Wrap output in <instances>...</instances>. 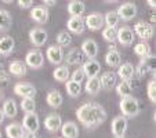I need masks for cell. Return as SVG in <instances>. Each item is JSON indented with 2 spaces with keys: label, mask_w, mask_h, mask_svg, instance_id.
Listing matches in <instances>:
<instances>
[{
  "label": "cell",
  "mask_w": 156,
  "mask_h": 138,
  "mask_svg": "<svg viewBox=\"0 0 156 138\" xmlns=\"http://www.w3.org/2000/svg\"><path fill=\"white\" fill-rule=\"evenodd\" d=\"M40 126V120H39V116L33 112V113H27L24 116V120H22V127L25 129V131L36 134Z\"/></svg>",
  "instance_id": "8"
},
{
  "label": "cell",
  "mask_w": 156,
  "mask_h": 138,
  "mask_svg": "<svg viewBox=\"0 0 156 138\" xmlns=\"http://www.w3.org/2000/svg\"><path fill=\"white\" fill-rule=\"evenodd\" d=\"M44 126H46V129H47L50 133H57L62 126L61 116L57 113L48 115L47 118H46V120H44Z\"/></svg>",
  "instance_id": "17"
},
{
  "label": "cell",
  "mask_w": 156,
  "mask_h": 138,
  "mask_svg": "<svg viewBox=\"0 0 156 138\" xmlns=\"http://www.w3.org/2000/svg\"><path fill=\"white\" fill-rule=\"evenodd\" d=\"M101 82H100V77H90V79L87 80V83H86V87L84 90L87 91L88 94L91 95H95L98 94L101 91Z\"/></svg>",
  "instance_id": "28"
},
{
  "label": "cell",
  "mask_w": 156,
  "mask_h": 138,
  "mask_svg": "<svg viewBox=\"0 0 156 138\" xmlns=\"http://www.w3.org/2000/svg\"><path fill=\"white\" fill-rule=\"evenodd\" d=\"M53 76H54V79L58 80V82H68L69 77H71V73H69L68 66H58L55 71H54Z\"/></svg>",
  "instance_id": "33"
},
{
  "label": "cell",
  "mask_w": 156,
  "mask_h": 138,
  "mask_svg": "<svg viewBox=\"0 0 156 138\" xmlns=\"http://www.w3.org/2000/svg\"><path fill=\"white\" fill-rule=\"evenodd\" d=\"M105 62L111 68H119L122 65V55L119 54L118 50L108 51V54L105 55Z\"/></svg>",
  "instance_id": "27"
},
{
  "label": "cell",
  "mask_w": 156,
  "mask_h": 138,
  "mask_svg": "<svg viewBox=\"0 0 156 138\" xmlns=\"http://www.w3.org/2000/svg\"><path fill=\"white\" fill-rule=\"evenodd\" d=\"M148 98L151 102H156V82L151 80L148 83Z\"/></svg>",
  "instance_id": "40"
},
{
  "label": "cell",
  "mask_w": 156,
  "mask_h": 138,
  "mask_svg": "<svg viewBox=\"0 0 156 138\" xmlns=\"http://www.w3.org/2000/svg\"><path fill=\"white\" fill-rule=\"evenodd\" d=\"M118 75L122 80H126V82H130L133 77L136 76V69L130 62H124L119 66L118 69Z\"/></svg>",
  "instance_id": "18"
},
{
  "label": "cell",
  "mask_w": 156,
  "mask_h": 138,
  "mask_svg": "<svg viewBox=\"0 0 156 138\" xmlns=\"http://www.w3.org/2000/svg\"><path fill=\"white\" fill-rule=\"evenodd\" d=\"M57 43H58L59 47H68L72 43V36L68 30H62L57 35Z\"/></svg>",
  "instance_id": "34"
},
{
  "label": "cell",
  "mask_w": 156,
  "mask_h": 138,
  "mask_svg": "<svg viewBox=\"0 0 156 138\" xmlns=\"http://www.w3.org/2000/svg\"><path fill=\"white\" fill-rule=\"evenodd\" d=\"M4 118H6V116H4V113H3V109H0V124L4 122Z\"/></svg>",
  "instance_id": "46"
},
{
  "label": "cell",
  "mask_w": 156,
  "mask_h": 138,
  "mask_svg": "<svg viewBox=\"0 0 156 138\" xmlns=\"http://www.w3.org/2000/svg\"><path fill=\"white\" fill-rule=\"evenodd\" d=\"M10 79V72H6L2 68V65H0V83H3V84H6L7 82H9Z\"/></svg>",
  "instance_id": "42"
},
{
  "label": "cell",
  "mask_w": 156,
  "mask_h": 138,
  "mask_svg": "<svg viewBox=\"0 0 156 138\" xmlns=\"http://www.w3.org/2000/svg\"><path fill=\"white\" fill-rule=\"evenodd\" d=\"M83 61V53L79 48H72L68 54H66V64L69 65H77Z\"/></svg>",
  "instance_id": "31"
},
{
  "label": "cell",
  "mask_w": 156,
  "mask_h": 138,
  "mask_svg": "<svg viewBox=\"0 0 156 138\" xmlns=\"http://www.w3.org/2000/svg\"><path fill=\"white\" fill-rule=\"evenodd\" d=\"M134 35H137L140 39H144V40H149L153 37L155 35V28L152 24L149 22H145V21H138L136 25H134V29H133Z\"/></svg>",
  "instance_id": "3"
},
{
  "label": "cell",
  "mask_w": 156,
  "mask_h": 138,
  "mask_svg": "<svg viewBox=\"0 0 156 138\" xmlns=\"http://www.w3.org/2000/svg\"><path fill=\"white\" fill-rule=\"evenodd\" d=\"M43 3L47 4V6H55L57 2H55V0H43Z\"/></svg>",
  "instance_id": "44"
},
{
  "label": "cell",
  "mask_w": 156,
  "mask_h": 138,
  "mask_svg": "<svg viewBox=\"0 0 156 138\" xmlns=\"http://www.w3.org/2000/svg\"><path fill=\"white\" fill-rule=\"evenodd\" d=\"M66 27H68L69 33H75V35H80V33L84 32V19L82 17H71L66 22Z\"/></svg>",
  "instance_id": "16"
},
{
  "label": "cell",
  "mask_w": 156,
  "mask_h": 138,
  "mask_svg": "<svg viewBox=\"0 0 156 138\" xmlns=\"http://www.w3.org/2000/svg\"><path fill=\"white\" fill-rule=\"evenodd\" d=\"M15 47V40L11 36H3L0 37V54L2 55H10L14 51Z\"/></svg>",
  "instance_id": "19"
},
{
  "label": "cell",
  "mask_w": 156,
  "mask_h": 138,
  "mask_svg": "<svg viewBox=\"0 0 156 138\" xmlns=\"http://www.w3.org/2000/svg\"><path fill=\"white\" fill-rule=\"evenodd\" d=\"M80 51H82L83 55H86L88 59H95V57L98 55V44H97V41L91 40V39L83 41Z\"/></svg>",
  "instance_id": "14"
},
{
  "label": "cell",
  "mask_w": 156,
  "mask_h": 138,
  "mask_svg": "<svg viewBox=\"0 0 156 138\" xmlns=\"http://www.w3.org/2000/svg\"><path fill=\"white\" fill-rule=\"evenodd\" d=\"M82 71L84 72V76H87L88 79L90 77H97L98 73L101 72V65L95 59H88V61H86L83 64Z\"/></svg>",
  "instance_id": "13"
},
{
  "label": "cell",
  "mask_w": 156,
  "mask_h": 138,
  "mask_svg": "<svg viewBox=\"0 0 156 138\" xmlns=\"http://www.w3.org/2000/svg\"><path fill=\"white\" fill-rule=\"evenodd\" d=\"M116 50V46H115V44H111V46H109V51H115Z\"/></svg>",
  "instance_id": "48"
},
{
  "label": "cell",
  "mask_w": 156,
  "mask_h": 138,
  "mask_svg": "<svg viewBox=\"0 0 156 138\" xmlns=\"http://www.w3.org/2000/svg\"><path fill=\"white\" fill-rule=\"evenodd\" d=\"M120 111L124 116H129V118H134L140 113V102L137 98H134L133 95L130 97H124L120 101Z\"/></svg>",
  "instance_id": "2"
},
{
  "label": "cell",
  "mask_w": 156,
  "mask_h": 138,
  "mask_svg": "<svg viewBox=\"0 0 156 138\" xmlns=\"http://www.w3.org/2000/svg\"><path fill=\"white\" fill-rule=\"evenodd\" d=\"M86 11V4L80 0H72L68 3V12L72 17H82Z\"/></svg>",
  "instance_id": "24"
},
{
  "label": "cell",
  "mask_w": 156,
  "mask_h": 138,
  "mask_svg": "<svg viewBox=\"0 0 156 138\" xmlns=\"http://www.w3.org/2000/svg\"><path fill=\"white\" fill-rule=\"evenodd\" d=\"M86 79V76H84V72L82 71V68H77L76 71L72 73V76H71V80L72 82H75V83H82L83 80Z\"/></svg>",
  "instance_id": "41"
},
{
  "label": "cell",
  "mask_w": 156,
  "mask_h": 138,
  "mask_svg": "<svg viewBox=\"0 0 156 138\" xmlns=\"http://www.w3.org/2000/svg\"><path fill=\"white\" fill-rule=\"evenodd\" d=\"M24 138H40L37 134H32V133H28V134L24 135Z\"/></svg>",
  "instance_id": "45"
},
{
  "label": "cell",
  "mask_w": 156,
  "mask_h": 138,
  "mask_svg": "<svg viewBox=\"0 0 156 138\" xmlns=\"http://www.w3.org/2000/svg\"><path fill=\"white\" fill-rule=\"evenodd\" d=\"M118 17L119 19L123 21H131L133 18H136L137 15V6L134 3H123L122 6H119L118 9Z\"/></svg>",
  "instance_id": "6"
},
{
  "label": "cell",
  "mask_w": 156,
  "mask_h": 138,
  "mask_svg": "<svg viewBox=\"0 0 156 138\" xmlns=\"http://www.w3.org/2000/svg\"><path fill=\"white\" fill-rule=\"evenodd\" d=\"M18 6L21 9H29L30 6H33V0H18Z\"/></svg>",
  "instance_id": "43"
},
{
  "label": "cell",
  "mask_w": 156,
  "mask_h": 138,
  "mask_svg": "<svg viewBox=\"0 0 156 138\" xmlns=\"http://www.w3.org/2000/svg\"><path fill=\"white\" fill-rule=\"evenodd\" d=\"M0 138H2V131H0Z\"/></svg>",
  "instance_id": "50"
},
{
  "label": "cell",
  "mask_w": 156,
  "mask_h": 138,
  "mask_svg": "<svg viewBox=\"0 0 156 138\" xmlns=\"http://www.w3.org/2000/svg\"><path fill=\"white\" fill-rule=\"evenodd\" d=\"M79 122L86 127H94L106 120V111L97 102H87L76 112Z\"/></svg>",
  "instance_id": "1"
},
{
  "label": "cell",
  "mask_w": 156,
  "mask_h": 138,
  "mask_svg": "<svg viewBox=\"0 0 156 138\" xmlns=\"http://www.w3.org/2000/svg\"><path fill=\"white\" fill-rule=\"evenodd\" d=\"M47 37H48L47 32H46L44 29H40V28L32 29L29 32V40L33 46H36V47H41V46H44L46 41H47Z\"/></svg>",
  "instance_id": "11"
},
{
  "label": "cell",
  "mask_w": 156,
  "mask_h": 138,
  "mask_svg": "<svg viewBox=\"0 0 156 138\" xmlns=\"http://www.w3.org/2000/svg\"><path fill=\"white\" fill-rule=\"evenodd\" d=\"M116 36H118V29L116 28H105L102 30V37L109 43H113L116 40Z\"/></svg>",
  "instance_id": "39"
},
{
  "label": "cell",
  "mask_w": 156,
  "mask_h": 138,
  "mask_svg": "<svg viewBox=\"0 0 156 138\" xmlns=\"http://www.w3.org/2000/svg\"><path fill=\"white\" fill-rule=\"evenodd\" d=\"M43 62H44V57L39 50L29 51L27 54V57H25V65L32 68V69H40L43 66Z\"/></svg>",
  "instance_id": "7"
},
{
  "label": "cell",
  "mask_w": 156,
  "mask_h": 138,
  "mask_svg": "<svg viewBox=\"0 0 156 138\" xmlns=\"http://www.w3.org/2000/svg\"><path fill=\"white\" fill-rule=\"evenodd\" d=\"M6 134L9 138H24L25 129L21 123H10L6 127Z\"/></svg>",
  "instance_id": "23"
},
{
  "label": "cell",
  "mask_w": 156,
  "mask_h": 138,
  "mask_svg": "<svg viewBox=\"0 0 156 138\" xmlns=\"http://www.w3.org/2000/svg\"><path fill=\"white\" fill-rule=\"evenodd\" d=\"M14 94L22 98H33L36 94V88L29 83H17L14 86Z\"/></svg>",
  "instance_id": "10"
},
{
  "label": "cell",
  "mask_w": 156,
  "mask_h": 138,
  "mask_svg": "<svg viewBox=\"0 0 156 138\" xmlns=\"http://www.w3.org/2000/svg\"><path fill=\"white\" fill-rule=\"evenodd\" d=\"M65 87H66V91L71 97H79L80 93H82V86L79 83L72 82V80H68L65 83Z\"/></svg>",
  "instance_id": "37"
},
{
  "label": "cell",
  "mask_w": 156,
  "mask_h": 138,
  "mask_svg": "<svg viewBox=\"0 0 156 138\" xmlns=\"http://www.w3.org/2000/svg\"><path fill=\"white\" fill-rule=\"evenodd\" d=\"M9 72L11 75H14V76H25L27 72H28V69H27V65H25L24 62L15 59V61H12L11 64H10Z\"/></svg>",
  "instance_id": "26"
},
{
  "label": "cell",
  "mask_w": 156,
  "mask_h": 138,
  "mask_svg": "<svg viewBox=\"0 0 156 138\" xmlns=\"http://www.w3.org/2000/svg\"><path fill=\"white\" fill-rule=\"evenodd\" d=\"M59 130H61L64 138H77V135H79V129H77L76 123H73V122L62 123Z\"/></svg>",
  "instance_id": "21"
},
{
  "label": "cell",
  "mask_w": 156,
  "mask_h": 138,
  "mask_svg": "<svg viewBox=\"0 0 156 138\" xmlns=\"http://www.w3.org/2000/svg\"><path fill=\"white\" fill-rule=\"evenodd\" d=\"M104 15L100 12H93L90 14L84 21V25L88 28L90 30H98L104 27Z\"/></svg>",
  "instance_id": "12"
},
{
  "label": "cell",
  "mask_w": 156,
  "mask_h": 138,
  "mask_svg": "<svg viewBox=\"0 0 156 138\" xmlns=\"http://www.w3.org/2000/svg\"><path fill=\"white\" fill-rule=\"evenodd\" d=\"M119 17L116 11H108L105 15H104V22L106 24L108 28H116V25L119 24Z\"/></svg>",
  "instance_id": "36"
},
{
  "label": "cell",
  "mask_w": 156,
  "mask_h": 138,
  "mask_svg": "<svg viewBox=\"0 0 156 138\" xmlns=\"http://www.w3.org/2000/svg\"><path fill=\"white\" fill-rule=\"evenodd\" d=\"M127 119L124 116H118L112 120V126H111V130H112V134L115 137H124L127 131Z\"/></svg>",
  "instance_id": "9"
},
{
  "label": "cell",
  "mask_w": 156,
  "mask_h": 138,
  "mask_svg": "<svg viewBox=\"0 0 156 138\" xmlns=\"http://www.w3.org/2000/svg\"><path fill=\"white\" fill-rule=\"evenodd\" d=\"M101 82V87L105 88V90H112V88L116 87V73L113 72H105V73L101 75L100 77Z\"/></svg>",
  "instance_id": "22"
},
{
  "label": "cell",
  "mask_w": 156,
  "mask_h": 138,
  "mask_svg": "<svg viewBox=\"0 0 156 138\" xmlns=\"http://www.w3.org/2000/svg\"><path fill=\"white\" fill-rule=\"evenodd\" d=\"M48 10L46 7H33L30 11V17L33 21H36L37 24H46L48 21Z\"/></svg>",
  "instance_id": "20"
},
{
  "label": "cell",
  "mask_w": 156,
  "mask_h": 138,
  "mask_svg": "<svg viewBox=\"0 0 156 138\" xmlns=\"http://www.w3.org/2000/svg\"><path fill=\"white\" fill-rule=\"evenodd\" d=\"M12 25V18L7 10H0V30H7Z\"/></svg>",
  "instance_id": "32"
},
{
  "label": "cell",
  "mask_w": 156,
  "mask_h": 138,
  "mask_svg": "<svg viewBox=\"0 0 156 138\" xmlns=\"http://www.w3.org/2000/svg\"><path fill=\"white\" fill-rule=\"evenodd\" d=\"M133 88H134V87H133L131 82L122 80L120 83H118V84H116V93H118L122 98L130 97V95H131V93H133Z\"/></svg>",
  "instance_id": "30"
},
{
  "label": "cell",
  "mask_w": 156,
  "mask_h": 138,
  "mask_svg": "<svg viewBox=\"0 0 156 138\" xmlns=\"http://www.w3.org/2000/svg\"><path fill=\"white\" fill-rule=\"evenodd\" d=\"M134 53H136L138 57H141V58H145V57L151 55V54H152V51H151L149 44L141 41V43H138V44H136V46H134Z\"/></svg>",
  "instance_id": "35"
},
{
  "label": "cell",
  "mask_w": 156,
  "mask_h": 138,
  "mask_svg": "<svg viewBox=\"0 0 156 138\" xmlns=\"http://www.w3.org/2000/svg\"><path fill=\"white\" fill-rule=\"evenodd\" d=\"M134 69H136V75L138 77H144L148 72H152V75H155V55L151 54L145 58H141L138 66Z\"/></svg>",
  "instance_id": "4"
},
{
  "label": "cell",
  "mask_w": 156,
  "mask_h": 138,
  "mask_svg": "<svg viewBox=\"0 0 156 138\" xmlns=\"http://www.w3.org/2000/svg\"><path fill=\"white\" fill-rule=\"evenodd\" d=\"M0 100H3V93L0 91Z\"/></svg>",
  "instance_id": "49"
},
{
  "label": "cell",
  "mask_w": 156,
  "mask_h": 138,
  "mask_svg": "<svg viewBox=\"0 0 156 138\" xmlns=\"http://www.w3.org/2000/svg\"><path fill=\"white\" fill-rule=\"evenodd\" d=\"M21 108L25 113H33L36 109V102L33 98H22V102H21Z\"/></svg>",
  "instance_id": "38"
},
{
  "label": "cell",
  "mask_w": 156,
  "mask_h": 138,
  "mask_svg": "<svg viewBox=\"0 0 156 138\" xmlns=\"http://www.w3.org/2000/svg\"><path fill=\"white\" fill-rule=\"evenodd\" d=\"M62 101H64V98L58 90H51L47 94V104L51 108H59L62 105Z\"/></svg>",
  "instance_id": "29"
},
{
  "label": "cell",
  "mask_w": 156,
  "mask_h": 138,
  "mask_svg": "<svg viewBox=\"0 0 156 138\" xmlns=\"http://www.w3.org/2000/svg\"><path fill=\"white\" fill-rule=\"evenodd\" d=\"M47 59L51 64H61L64 61V50L62 47H59L58 44H53L47 48Z\"/></svg>",
  "instance_id": "15"
},
{
  "label": "cell",
  "mask_w": 156,
  "mask_h": 138,
  "mask_svg": "<svg viewBox=\"0 0 156 138\" xmlns=\"http://www.w3.org/2000/svg\"><path fill=\"white\" fill-rule=\"evenodd\" d=\"M3 113L6 118H15L18 113V106H17V102H15V100H12V98H9V100L4 101L3 104Z\"/></svg>",
  "instance_id": "25"
},
{
  "label": "cell",
  "mask_w": 156,
  "mask_h": 138,
  "mask_svg": "<svg viewBox=\"0 0 156 138\" xmlns=\"http://www.w3.org/2000/svg\"><path fill=\"white\" fill-rule=\"evenodd\" d=\"M116 40H118L122 46L129 47V46H131V44L134 43V40H136V35H134V32H133L131 28L126 25V27H122L120 29L118 30Z\"/></svg>",
  "instance_id": "5"
},
{
  "label": "cell",
  "mask_w": 156,
  "mask_h": 138,
  "mask_svg": "<svg viewBox=\"0 0 156 138\" xmlns=\"http://www.w3.org/2000/svg\"><path fill=\"white\" fill-rule=\"evenodd\" d=\"M148 4H149V6L152 7V9H155V7H156V3L153 2V0H148Z\"/></svg>",
  "instance_id": "47"
},
{
  "label": "cell",
  "mask_w": 156,
  "mask_h": 138,
  "mask_svg": "<svg viewBox=\"0 0 156 138\" xmlns=\"http://www.w3.org/2000/svg\"><path fill=\"white\" fill-rule=\"evenodd\" d=\"M116 138H124V137H116Z\"/></svg>",
  "instance_id": "51"
}]
</instances>
